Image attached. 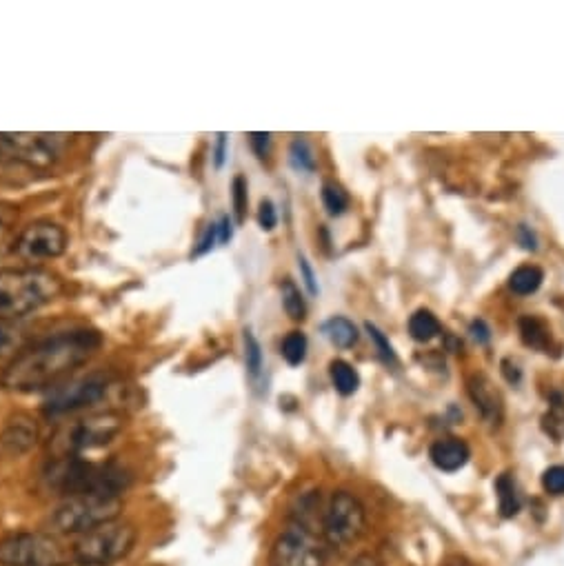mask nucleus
Wrapping results in <instances>:
<instances>
[{
    "label": "nucleus",
    "instance_id": "f257e3e1",
    "mask_svg": "<svg viewBox=\"0 0 564 566\" xmlns=\"http://www.w3.org/2000/svg\"><path fill=\"white\" fill-rule=\"evenodd\" d=\"M103 336L92 329L63 331L18 351L0 376V387L14 393H34L56 387L69 373L96 356Z\"/></svg>",
    "mask_w": 564,
    "mask_h": 566
},
{
    "label": "nucleus",
    "instance_id": "f03ea898",
    "mask_svg": "<svg viewBox=\"0 0 564 566\" xmlns=\"http://www.w3.org/2000/svg\"><path fill=\"white\" fill-rule=\"evenodd\" d=\"M47 487L63 498L76 495H118L127 489L129 475L114 464H94L80 456L54 458L45 471Z\"/></svg>",
    "mask_w": 564,
    "mask_h": 566
},
{
    "label": "nucleus",
    "instance_id": "7ed1b4c3",
    "mask_svg": "<svg viewBox=\"0 0 564 566\" xmlns=\"http://www.w3.org/2000/svg\"><path fill=\"white\" fill-rule=\"evenodd\" d=\"M63 282L47 269L25 267L0 271V320L14 322L54 302Z\"/></svg>",
    "mask_w": 564,
    "mask_h": 566
},
{
    "label": "nucleus",
    "instance_id": "20e7f679",
    "mask_svg": "<svg viewBox=\"0 0 564 566\" xmlns=\"http://www.w3.org/2000/svg\"><path fill=\"white\" fill-rule=\"evenodd\" d=\"M125 427V418L116 411L89 413L60 427L52 438L54 458H72L80 453L107 447Z\"/></svg>",
    "mask_w": 564,
    "mask_h": 566
},
{
    "label": "nucleus",
    "instance_id": "39448f33",
    "mask_svg": "<svg viewBox=\"0 0 564 566\" xmlns=\"http://www.w3.org/2000/svg\"><path fill=\"white\" fill-rule=\"evenodd\" d=\"M120 511H123V498L118 495H76L60 504L49 524L60 535L80 538L107 522L118 520Z\"/></svg>",
    "mask_w": 564,
    "mask_h": 566
},
{
    "label": "nucleus",
    "instance_id": "423d86ee",
    "mask_svg": "<svg viewBox=\"0 0 564 566\" xmlns=\"http://www.w3.org/2000/svg\"><path fill=\"white\" fill-rule=\"evenodd\" d=\"M138 533L134 524L114 520L103 527L80 535L72 549L74 562L89 564V566H109L118 560L127 558L134 551Z\"/></svg>",
    "mask_w": 564,
    "mask_h": 566
},
{
    "label": "nucleus",
    "instance_id": "0eeeda50",
    "mask_svg": "<svg viewBox=\"0 0 564 566\" xmlns=\"http://www.w3.org/2000/svg\"><path fill=\"white\" fill-rule=\"evenodd\" d=\"M322 535L331 549L345 551L356 544L367 529V511L354 493L334 491L322 511Z\"/></svg>",
    "mask_w": 564,
    "mask_h": 566
},
{
    "label": "nucleus",
    "instance_id": "6e6552de",
    "mask_svg": "<svg viewBox=\"0 0 564 566\" xmlns=\"http://www.w3.org/2000/svg\"><path fill=\"white\" fill-rule=\"evenodd\" d=\"M67 551L54 535L12 533L0 540V566H65Z\"/></svg>",
    "mask_w": 564,
    "mask_h": 566
},
{
    "label": "nucleus",
    "instance_id": "1a4fd4ad",
    "mask_svg": "<svg viewBox=\"0 0 564 566\" xmlns=\"http://www.w3.org/2000/svg\"><path fill=\"white\" fill-rule=\"evenodd\" d=\"M112 384L114 380L112 376H107V373H89V376H80L65 384H58L52 391V396L45 402V416L58 418L67 416V413L94 407V404H98L107 396Z\"/></svg>",
    "mask_w": 564,
    "mask_h": 566
},
{
    "label": "nucleus",
    "instance_id": "9d476101",
    "mask_svg": "<svg viewBox=\"0 0 564 566\" xmlns=\"http://www.w3.org/2000/svg\"><path fill=\"white\" fill-rule=\"evenodd\" d=\"M60 134H0V156L29 167H49L60 156Z\"/></svg>",
    "mask_w": 564,
    "mask_h": 566
},
{
    "label": "nucleus",
    "instance_id": "9b49d317",
    "mask_svg": "<svg viewBox=\"0 0 564 566\" xmlns=\"http://www.w3.org/2000/svg\"><path fill=\"white\" fill-rule=\"evenodd\" d=\"M67 242V231L58 222L38 220L20 231V236L14 240V251L25 262L52 260L65 254Z\"/></svg>",
    "mask_w": 564,
    "mask_h": 566
},
{
    "label": "nucleus",
    "instance_id": "f8f14e48",
    "mask_svg": "<svg viewBox=\"0 0 564 566\" xmlns=\"http://www.w3.org/2000/svg\"><path fill=\"white\" fill-rule=\"evenodd\" d=\"M271 566H325V551L318 544L314 531L291 524L274 542Z\"/></svg>",
    "mask_w": 564,
    "mask_h": 566
},
{
    "label": "nucleus",
    "instance_id": "ddd939ff",
    "mask_svg": "<svg viewBox=\"0 0 564 566\" xmlns=\"http://www.w3.org/2000/svg\"><path fill=\"white\" fill-rule=\"evenodd\" d=\"M467 391L478 416L485 420L489 427H500L502 418H505V402H502L500 391L493 387V382L485 373H473V376H469Z\"/></svg>",
    "mask_w": 564,
    "mask_h": 566
},
{
    "label": "nucleus",
    "instance_id": "4468645a",
    "mask_svg": "<svg viewBox=\"0 0 564 566\" xmlns=\"http://www.w3.org/2000/svg\"><path fill=\"white\" fill-rule=\"evenodd\" d=\"M38 442V427L29 416H16L0 431V460H18Z\"/></svg>",
    "mask_w": 564,
    "mask_h": 566
},
{
    "label": "nucleus",
    "instance_id": "2eb2a0df",
    "mask_svg": "<svg viewBox=\"0 0 564 566\" xmlns=\"http://www.w3.org/2000/svg\"><path fill=\"white\" fill-rule=\"evenodd\" d=\"M429 458L440 471L453 473L460 471L471 458V449L465 440L460 438H442L431 444Z\"/></svg>",
    "mask_w": 564,
    "mask_h": 566
},
{
    "label": "nucleus",
    "instance_id": "dca6fc26",
    "mask_svg": "<svg viewBox=\"0 0 564 566\" xmlns=\"http://www.w3.org/2000/svg\"><path fill=\"white\" fill-rule=\"evenodd\" d=\"M322 333H325V338L338 349H351L358 342L356 325L342 316L329 318L325 325H322Z\"/></svg>",
    "mask_w": 564,
    "mask_h": 566
},
{
    "label": "nucleus",
    "instance_id": "f3484780",
    "mask_svg": "<svg viewBox=\"0 0 564 566\" xmlns=\"http://www.w3.org/2000/svg\"><path fill=\"white\" fill-rule=\"evenodd\" d=\"M520 338L527 347L538 351H547L551 345V331L547 327V322L536 316L520 318Z\"/></svg>",
    "mask_w": 564,
    "mask_h": 566
},
{
    "label": "nucleus",
    "instance_id": "a211bd4d",
    "mask_svg": "<svg viewBox=\"0 0 564 566\" xmlns=\"http://www.w3.org/2000/svg\"><path fill=\"white\" fill-rule=\"evenodd\" d=\"M407 329H409V336L416 342H422V345H425V342H431L433 338H438L442 331L440 320L433 316L429 309L414 311V316L409 318Z\"/></svg>",
    "mask_w": 564,
    "mask_h": 566
},
{
    "label": "nucleus",
    "instance_id": "6ab92c4d",
    "mask_svg": "<svg viewBox=\"0 0 564 566\" xmlns=\"http://www.w3.org/2000/svg\"><path fill=\"white\" fill-rule=\"evenodd\" d=\"M545 280V271L536 265H522L509 276V289L518 296H531L536 293Z\"/></svg>",
    "mask_w": 564,
    "mask_h": 566
},
{
    "label": "nucleus",
    "instance_id": "aec40b11",
    "mask_svg": "<svg viewBox=\"0 0 564 566\" xmlns=\"http://www.w3.org/2000/svg\"><path fill=\"white\" fill-rule=\"evenodd\" d=\"M329 376H331V382H334V389L340 393V396H354L360 387L358 371L345 360L331 362Z\"/></svg>",
    "mask_w": 564,
    "mask_h": 566
},
{
    "label": "nucleus",
    "instance_id": "412c9836",
    "mask_svg": "<svg viewBox=\"0 0 564 566\" xmlns=\"http://www.w3.org/2000/svg\"><path fill=\"white\" fill-rule=\"evenodd\" d=\"M496 493H498V507L502 518H513L520 511V495L516 482L509 473H502L496 480Z\"/></svg>",
    "mask_w": 564,
    "mask_h": 566
},
{
    "label": "nucleus",
    "instance_id": "4be33fe9",
    "mask_svg": "<svg viewBox=\"0 0 564 566\" xmlns=\"http://www.w3.org/2000/svg\"><path fill=\"white\" fill-rule=\"evenodd\" d=\"M307 347H309V342H307L305 333H302V331H291V333H287L285 340H282L280 353H282V358H285L287 365L298 367L307 358Z\"/></svg>",
    "mask_w": 564,
    "mask_h": 566
},
{
    "label": "nucleus",
    "instance_id": "5701e85b",
    "mask_svg": "<svg viewBox=\"0 0 564 566\" xmlns=\"http://www.w3.org/2000/svg\"><path fill=\"white\" fill-rule=\"evenodd\" d=\"M280 293H282V307H285L287 316L291 320H305L307 305H305V298H302L300 289L294 285V280H291V278L282 280Z\"/></svg>",
    "mask_w": 564,
    "mask_h": 566
},
{
    "label": "nucleus",
    "instance_id": "b1692460",
    "mask_svg": "<svg viewBox=\"0 0 564 566\" xmlns=\"http://www.w3.org/2000/svg\"><path fill=\"white\" fill-rule=\"evenodd\" d=\"M322 205L329 211V216H342L349 209V196L338 183L322 185Z\"/></svg>",
    "mask_w": 564,
    "mask_h": 566
},
{
    "label": "nucleus",
    "instance_id": "393cba45",
    "mask_svg": "<svg viewBox=\"0 0 564 566\" xmlns=\"http://www.w3.org/2000/svg\"><path fill=\"white\" fill-rule=\"evenodd\" d=\"M289 160L294 169L298 171H314L316 169V156L314 149L307 143L305 138H294V143L289 147Z\"/></svg>",
    "mask_w": 564,
    "mask_h": 566
},
{
    "label": "nucleus",
    "instance_id": "a878e982",
    "mask_svg": "<svg viewBox=\"0 0 564 566\" xmlns=\"http://www.w3.org/2000/svg\"><path fill=\"white\" fill-rule=\"evenodd\" d=\"M245 362L249 378L258 380L260 373H263V351H260L258 340L251 331H245Z\"/></svg>",
    "mask_w": 564,
    "mask_h": 566
},
{
    "label": "nucleus",
    "instance_id": "bb28decb",
    "mask_svg": "<svg viewBox=\"0 0 564 566\" xmlns=\"http://www.w3.org/2000/svg\"><path fill=\"white\" fill-rule=\"evenodd\" d=\"M365 329L369 333L371 342H374V347L378 351V356L382 358V362H385V365H396V351L394 347H391V342L385 333H382L376 325H371V322H367Z\"/></svg>",
    "mask_w": 564,
    "mask_h": 566
},
{
    "label": "nucleus",
    "instance_id": "cd10ccee",
    "mask_svg": "<svg viewBox=\"0 0 564 566\" xmlns=\"http://www.w3.org/2000/svg\"><path fill=\"white\" fill-rule=\"evenodd\" d=\"M545 431L556 442L564 440V402L562 400L551 404V409L545 416Z\"/></svg>",
    "mask_w": 564,
    "mask_h": 566
},
{
    "label": "nucleus",
    "instance_id": "c85d7f7f",
    "mask_svg": "<svg viewBox=\"0 0 564 566\" xmlns=\"http://www.w3.org/2000/svg\"><path fill=\"white\" fill-rule=\"evenodd\" d=\"M231 200H234L236 222H245L249 196H247V180L243 176H236L234 183H231Z\"/></svg>",
    "mask_w": 564,
    "mask_h": 566
},
{
    "label": "nucleus",
    "instance_id": "c756f323",
    "mask_svg": "<svg viewBox=\"0 0 564 566\" xmlns=\"http://www.w3.org/2000/svg\"><path fill=\"white\" fill-rule=\"evenodd\" d=\"M20 342V329L14 322L0 320V358H5L7 353H12Z\"/></svg>",
    "mask_w": 564,
    "mask_h": 566
},
{
    "label": "nucleus",
    "instance_id": "7c9ffc66",
    "mask_svg": "<svg viewBox=\"0 0 564 566\" xmlns=\"http://www.w3.org/2000/svg\"><path fill=\"white\" fill-rule=\"evenodd\" d=\"M542 489L549 495H564V464H556L542 473Z\"/></svg>",
    "mask_w": 564,
    "mask_h": 566
},
{
    "label": "nucleus",
    "instance_id": "2f4dec72",
    "mask_svg": "<svg viewBox=\"0 0 564 566\" xmlns=\"http://www.w3.org/2000/svg\"><path fill=\"white\" fill-rule=\"evenodd\" d=\"M16 225V211L0 205V251H5L9 240H12Z\"/></svg>",
    "mask_w": 564,
    "mask_h": 566
},
{
    "label": "nucleus",
    "instance_id": "473e14b6",
    "mask_svg": "<svg viewBox=\"0 0 564 566\" xmlns=\"http://www.w3.org/2000/svg\"><path fill=\"white\" fill-rule=\"evenodd\" d=\"M258 225L263 227L265 231H271L278 225V214H276V207L271 200H263L258 207Z\"/></svg>",
    "mask_w": 564,
    "mask_h": 566
},
{
    "label": "nucleus",
    "instance_id": "72a5a7b5",
    "mask_svg": "<svg viewBox=\"0 0 564 566\" xmlns=\"http://www.w3.org/2000/svg\"><path fill=\"white\" fill-rule=\"evenodd\" d=\"M298 267H300L302 280H305L307 291L311 293V296H316V293H318V285H316V276H314V269H311V265H309V260H307L305 256H300V258H298Z\"/></svg>",
    "mask_w": 564,
    "mask_h": 566
},
{
    "label": "nucleus",
    "instance_id": "f704fd0d",
    "mask_svg": "<svg viewBox=\"0 0 564 566\" xmlns=\"http://www.w3.org/2000/svg\"><path fill=\"white\" fill-rule=\"evenodd\" d=\"M216 240H218V225H209L207 231H205V236L200 238V242H198V249L194 251V256H203V254H207V251L214 249Z\"/></svg>",
    "mask_w": 564,
    "mask_h": 566
},
{
    "label": "nucleus",
    "instance_id": "c9c22d12",
    "mask_svg": "<svg viewBox=\"0 0 564 566\" xmlns=\"http://www.w3.org/2000/svg\"><path fill=\"white\" fill-rule=\"evenodd\" d=\"M249 143H251V149H254L256 154H258V158H267L269 156L271 134H249Z\"/></svg>",
    "mask_w": 564,
    "mask_h": 566
},
{
    "label": "nucleus",
    "instance_id": "e433bc0d",
    "mask_svg": "<svg viewBox=\"0 0 564 566\" xmlns=\"http://www.w3.org/2000/svg\"><path fill=\"white\" fill-rule=\"evenodd\" d=\"M469 333H471V338L478 342V345H487V342L491 340V331H489V327L482 320L471 322Z\"/></svg>",
    "mask_w": 564,
    "mask_h": 566
},
{
    "label": "nucleus",
    "instance_id": "4c0bfd02",
    "mask_svg": "<svg viewBox=\"0 0 564 566\" xmlns=\"http://www.w3.org/2000/svg\"><path fill=\"white\" fill-rule=\"evenodd\" d=\"M518 238L522 242V247L529 249V251H536L538 249V240H536V234L527 227V225H520L518 227Z\"/></svg>",
    "mask_w": 564,
    "mask_h": 566
},
{
    "label": "nucleus",
    "instance_id": "58836bf2",
    "mask_svg": "<svg viewBox=\"0 0 564 566\" xmlns=\"http://www.w3.org/2000/svg\"><path fill=\"white\" fill-rule=\"evenodd\" d=\"M227 156V134H218L216 138V147H214V165L220 169L225 163Z\"/></svg>",
    "mask_w": 564,
    "mask_h": 566
},
{
    "label": "nucleus",
    "instance_id": "ea45409f",
    "mask_svg": "<svg viewBox=\"0 0 564 566\" xmlns=\"http://www.w3.org/2000/svg\"><path fill=\"white\" fill-rule=\"evenodd\" d=\"M231 236H234V229H231V220H229V216H223L220 218V222H218V242H229L231 240Z\"/></svg>",
    "mask_w": 564,
    "mask_h": 566
},
{
    "label": "nucleus",
    "instance_id": "a19ab883",
    "mask_svg": "<svg viewBox=\"0 0 564 566\" xmlns=\"http://www.w3.org/2000/svg\"><path fill=\"white\" fill-rule=\"evenodd\" d=\"M349 566H380V562L371 553H362Z\"/></svg>",
    "mask_w": 564,
    "mask_h": 566
},
{
    "label": "nucleus",
    "instance_id": "79ce46f5",
    "mask_svg": "<svg viewBox=\"0 0 564 566\" xmlns=\"http://www.w3.org/2000/svg\"><path fill=\"white\" fill-rule=\"evenodd\" d=\"M447 566H471V564H467L465 560H451L447 562Z\"/></svg>",
    "mask_w": 564,
    "mask_h": 566
}]
</instances>
